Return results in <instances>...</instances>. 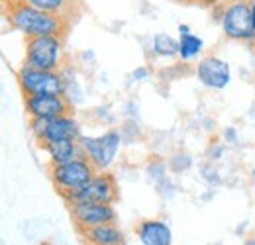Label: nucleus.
Wrapping results in <instances>:
<instances>
[{"mask_svg":"<svg viewBox=\"0 0 255 245\" xmlns=\"http://www.w3.org/2000/svg\"><path fill=\"white\" fill-rule=\"evenodd\" d=\"M2 12H4V18L8 20L10 28L24 33V37H35V35L65 37V33L69 31V26H71L67 16L39 10L32 4H28L26 0L6 4V6H2Z\"/></svg>","mask_w":255,"mask_h":245,"instance_id":"f257e3e1","label":"nucleus"},{"mask_svg":"<svg viewBox=\"0 0 255 245\" xmlns=\"http://www.w3.org/2000/svg\"><path fill=\"white\" fill-rule=\"evenodd\" d=\"M47 173H49V179L55 186L57 194L65 200L69 194H73L75 190L91 183L98 171L85 155H79L65 163H49Z\"/></svg>","mask_w":255,"mask_h":245,"instance_id":"f03ea898","label":"nucleus"},{"mask_svg":"<svg viewBox=\"0 0 255 245\" xmlns=\"http://www.w3.org/2000/svg\"><path fill=\"white\" fill-rule=\"evenodd\" d=\"M24 65L41 71H59L63 37L59 35H35L26 37L24 43Z\"/></svg>","mask_w":255,"mask_h":245,"instance_id":"7ed1b4c3","label":"nucleus"},{"mask_svg":"<svg viewBox=\"0 0 255 245\" xmlns=\"http://www.w3.org/2000/svg\"><path fill=\"white\" fill-rule=\"evenodd\" d=\"M18 87L24 96L33 94H65L67 83L59 71H41L32 69L28 65H22V69L16 75Z\"/></svg>","mask_w":255,"mask_h":245,"instance_id":"20e7f679","label":"nucleus"},{"mask_svg":"<svg viewBox=\"0 0 255 245\" xmlns=\"http://www.w3.org/2000/svg\"><path fill=\"white\" fill-rule=\"evenodd\" d=\"M220 24H222L224 35L230 39H236V41H254L255 39V26L250 0L230 2L224 8Z\"/></svg>","mask_w":255,"mask_h":245,"instance_id":"39448f33","label":"nucleus"},{"mask_svg":"<svg viewBox=\"0 0 255 245\" xmlns=\"http://www.w3.org/2000/svg\"><path fill=\"white\" fill-rule=\"evenodd\" d=\"M122 135L116 129H110L98 137H79V145L83 149V155L95 165L98 173H104L116 159L118 149H120Z\"/></svg>","mask_w":255,"mask_h":245,"instance_id":"423d86ee","label":"nucleus"},{"mask_svg":"<svg viewBox=\"0 0 255 245\" xmlns=\"http://www.w3.org/2000/svg\"><path fill=\"white\" fill-rule=\"evenodd\" d=\"M30 131L37 143L55 139H79L81 127L73 114H63L57 118H30Z\"/></svg>","mask_w":255,"mask_h":245,"instance_id":"0eeeda50","label":"nucleus"},{"mask_svg":"<svg viewBox=\"0 0 255 245\" xmlns=\"http://www.w3.org/2000/svg\"><path fill=\"white\" fill-rule=\"evenodd\" d=\"M120 198V190L116 177L112 173H96L91 183H87L83 188L75 190L65 198L67 204L71 202H98V204H114Z\"/></svg>","mask_w":255,"mask_h":245,"instance_id":"6e6552de","label":"nucleus"},{"mask_svg":"<svg viewBox=\"0 0 255 245\" xmlns=\"http://www.w3.org/2000/svg\"><path fill=\"white\" fill-rule=\"evenodd\" d=\"M69 214L75 224V230H87L100 224L116 222V210L112 204H98V202H71Z\"/></svg>","mask_w":255,"mask_h":245,"instance_id":"1a4fd4ad","label":"nucleus"},{"mask_svg":"<svg viewBox=\"0 0 255 245\" xmlns=\"http://www.w3.org/2000/svg\"><path fill=\"white\" fill-rule=\"evenodd\" d=\"M24 108L30 118H57L73 114V104L65 94H33L24 96Z\"/></svg>","mask_w":255,"mask_h":245,"instance_id":"9d476101","label":"nucleus"},{"mask_svg":"<svg viewBox=\"0 0 255 245\" xmlns=\"http://www.w3.org/2000/svg\"><path fill=\"white\" fill-rule=\"evenodd\" d=\"M196 77L204 87L214 89V91H222L232 81L230 65L220 57H216V55H206L198 61Z\"/></svg>","mask_w":255,"mask_h":245,"instance_id":"9b49d317","label":"nucleus"},{"mask_svg":"<svg viewBox=\"0 0 255 245\" xmlns=\"http://www.w3.org/2000/svg\"><path fill=\"white\" fill-rule=\"evenodd\" d=\"M135 236L141 245H173V232L163 220H139Z\"/></svg>","mask_w":255,"mask_h":245,"instance_id":"f8f14e48","label":"nucleus"},{"mask_svg":"<svg viewBox=\"0 0 255 245\" xmlns=\"http://www.w3.org/2000/svg\"><path fill=\"white\" fill-rule=\"evenodd\" d=\"M81 240L85 242V245H124V234L122 230L116 226V222L110 224H100V226H93L87 230L79 232Z\"/></svg>","mask_w":255,"mask_h":245,"instance_id":"ddd939ff","label":"nucleus"},{"mask_svg":"<svg viewBox=\"0 0 255 245\" xmlns=\"http://www.w3.org/2000/svg\"><path fill=\"white\" fill-rule=\"evenodd\" d=\"M39 149H43L49 155V163H65L79 155H83V149L79 145V139H55V141H43L37 143Z\"/></svg>","mask_w":255,"mask_h":245,"instance_id":"4468645a","label":"nucleus"},{"mask_svg":"<svg viewBox=\"0 0 255 245\" xmlns=\"http://www.w3.org/2000/svg\"><path fill=\"white\" fill-rule=\"evenodd\" d=\"M179 49H181V41H177L173 35L159 31L155 33L153 37V53L159 55V57H175L179 55Z\"/></svg>","mask_w":255,"mask_h":245,"instance_id":"2eb2a0df","label":"nucleus"},{"mask_svg":"<svg viewBox=\"0 0 255 245\" xmlns=\"http://www.w3.org/2000/svg\"><path fill=\"white\" fill-rule=\"evenodd\" d=\"M28 4H32L39 10L45 12H53V14H61V16H71L73 14V4L77 0H26Z\"/></svg>","mask_w":255,"mask_h":245,"instance_id":"dca6fc26","label":"nucleus"},{"mask_svg":"<svg viewBox=\"0 0 255 245\" xmlns=\"http://www.w3.org/2000/svg\"><path fill=\"white\" fill-rule=\"evenodd\" d=\"M181 49H179V57L181 59H185V61H189L192 57H196L200 51H202V47H204V43H202V39L198 37V35H181Z\"/></svg>","mask_w":255,"mask_h":245,"instance_id":"f3484780","label":"nucleus"},{"mask_svg":"<svg viewBox=\"0 0 255 245\" xmlns=\"http://www.w3.org/2000/svg\"><path fill=\"white\" fill-rule=\"evenodd\" d=\"M192 165V157L189 153H177L169 159V167L173 173H183L189 171Z\"/></svg>","mask_w":255,"mask_h":245,"instance_id":"a211bd4d","label":"nucleus"},{"mask_svg":"<svg viewBox=\"0 0 255 245\" xmlns=\"http://www.w3.org/2000/svg\"><path fill=\"white\" fill-rule=\"evenodd\" d=\"M147 173H149V179H153L155 183L165 181V163L159 161V159H155V161L147 167Z\"/></svg>","mask_w":255,"mask_h":245,"instance_id":"6ab92c4d","label":"nucleus"},{"mask_svg":"<svg viewBox=\"0 0 255 245\" xmlns=\"http://www.w3.org/2000/svg\"><path fill=\"white\" fill-rule=\"evenodd\" d=\"M202 179L208 184H218L220 183V175L212 165H202Z\"/></svg>","mask_w":255,"mask_h":245,"instance_id":"aec40b11","label":"nucleus"},{"mask_svg":"<svg viewBox=\"0 0 255 245\" xmlns=\"http://www.w3.org/2000/svg\"><path fill=\"white\" fill-rule=\"evenodd\" d=\"M131 77H133V81H145V79L149 77V69H147V67H137V69L131 73Z\"/></svg>","mask_w":255,"mask_h":245,"instance_id":"412c9836","label":"nucleus"},{"mask_svg":"<svg viewBox=\"0 0 255 245\" xmlns=\"http://www.w3.org/2000/svg\"><path fill=\"white\" fill-rule=\"evenodd\" d=\"M224 137L230 143H238V131H236V127H226L224 129Z\"/></svg>","mask_w":255,"mask_h":245,"instance_id":"4be33fe9","label":"nucleus"},{"mask_svg":"<svg viewBox=\"0 0 255 245\" xmlns=\"http://www.w3.org/2000/svg\"><path fill=\"white\" fill-rule=\"evenodd\" d=\"M177 2H185V4H196V6H214L218 0H177Z\"/></svg>","mask_w":255,"mask_h":245,"instance_id":"5701e85b","label":"nucleus"},{"mask_svg":"<svg viewBox=\"0 0 255 245\" xmlns=\"http://www.w3.org/2000/svg\"><path fill=\"white\" fill-rule=\"evenodd\" d=\"M222 151H224L222 145H216V147H212V149H210V155H214L212 159H220V155H222Z\"/></svg>","mask_w":255,"mask_h":245,"instance_id":"b1692460","label":"nucleus"},{"mask_svg":"<svg viewBox=\"0 0 255 245\" xmlns=\"http://www.w3.org/2000/svg\"><path fill=\"white\" fill-rule=\"evenodd\" d=\"M179 33H181V35H189V33H191V28H189L187 24H181V26H179Z\"/></svg>","mask_w":255,"mask_h":245,"instance_id":"393cba45","label":"nucleus"},{"mask_svg":"<svg viewBox=\"0 0 255 245\" xmlns=\"http://www.w3.org/2000/svg\"><path fill=\"white\" fill-rule=\"evenodd\" d=\"M252 4V18H254V26H255V0H250Z\"/></svg>","mask_w":255,"mask_h":245,"instance_id":"a878e982","label":"nucleus"},{"mask_svg":"<svg viewBox=\"0 0 255 245\" xmlns=\"http://www.w3.org/2000/svg\"><path fill=\"white\" fill-rule=\"evenodd\" d=\"M14 2H22V0H2V6H6V4H14Z\"/></svg>","mask_w":255,"mask_h":245,"instance_id":"bb28decb","label":"nucleus"},{"mask_svg":"<svg viewBox=\"0 0 255 245\" xmlns=\"http://www.w3.org/2000/svg\"><path fill=\"white\" fill-rule=\"evenodd\" d=\"M244 245H255V238H250V240H246Z\"/></svg>","mask_w":255,"mask_h":245,"instance_id":"cd10ccee","label":"nucleus"},{"mask_svg":"<svg viewBox=\"0 0 255 245\" xmlns=\"http://www.w3.org/2000/svg\"><path fill=\"white\" fill-rule=\"evenodd\" d=\"M39 245H51V244H49V242H41Z\"/></svg>","mask_w":255,"mask_h":245,"instance_id":"c85d7f7f","label":"nucleus"},{"mask_svg":"<svg viewBox=\"0 0 255 245\" xmlns=\"http://www.w3.org/2000/svg\"><path fill=\"white\" fill-rule=\"evenodd\" d=\"M216 245H222V244H216Z\"/></svg>","mask_w":255,"mask_h":245,"instance_id":"c756f323","label":"nucleus"}]
</instances>
